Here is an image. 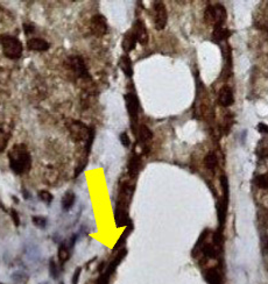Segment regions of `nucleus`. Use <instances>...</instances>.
<instances>
[{"label":"nucleus","instance_id":"nucleus-1","mask_svg":"<svg viewBox=\"0 0 268 284\" xmlns=\"http://www.w3.org/2000/svg\"><path fill=\"white\" fill-rule=\"evenodd\" d=\"M10 169L18 176L27 174L32 168V155L24 143H16L10 149L8 154Z\"/></svg>","mask_w":268,"mask_h":284},{"label":"nucleus","instance_id":"nucleus-2","mask_svg":"<svg viewBox=\"0 0 268 284\" xmlns=\"http://www.w3.org/2000/svg\"><path fill=\"white\" fill-rule=\"evenodd\" d=\"M0 45H2V54L6 58L19 59L22 56L24 45L20 38L10 34H0Z\"/></svg>","mask_w":268,"mask_h":284},{"label":"nucleus","instance_id":"nucleus-3","mask_svg":"<svg viewBox=\"0 0 268 284\" xmlns=\"http://www.w3.org/2000/svg\"><path fill=\"white\" fill-rule=\"evenodd\" d=\"M226 10L223 5H209L204 12V20L208 24L214 27H223L226 21Z\"/></svg>","mask_w":268,"mask_h":284},{"label":"nucleus","instance_id":"nucleus-4","mask_svg":"<svg viewBox=\"0 0 268 284\" xmlns=\"http://www.w3.org/2000/svg\"><path fill=\"white\" fill-rule=\"evenodd\" d=\"M66 66L72 75L80 79H90V73L83 57L78 55H72L66 58Z\"/></svg>","mask_w":268,"mask_h":284},{"label":"nucleus","instance_id":"nucleus-5","mask_svg":"<svg viewBox=\"0 0 268 284\" xmlns=\"http://www.w3.org/2000/svg\"><path fill=\"white\" fill-rule=\"evenodd\" d=\"M69 133L70 136L74 141L76 142H88L91 136L94 135V128H89L86 124H83L82 121L74 120L72 124L69 125Z\"/></svg>","mask_w":268,"mask_h":284},{"label":"nucleus","instance_id":"nucleus-6","mask_svg":"<svg viewBox=\"0 0 268 284\" xmlns=\"http://www.w3.org/2000/svg\"><path fill=\"white\" fill-rule=\"evenodd\" d=\"M90 30L91 34L94 35L96 37H102L108 34V24L106 17L102 14H96L91 17L90 20Z\"/></svg>","mask_w":268,"mask_h":284},{"label":"nucleus","instance_id":"nucleus-7","mask_svg":"<svg viewBox=\"0 0 268 284\" xmlns=\"http://www.w3.org/2000/svg\"><path fill=\"white\" fill-rule=\"evenodd\" d=\"M154 24L158 30L164 29L167 26L168 13L166 5L162 1H155L154 3Z\"/></svg>","mask_w":268,"mask_h":284},{"label":"nucleus","instance_id":"nucleus-8","mask_svg":"<svg viewBox=\"0 0 268 284\" xmlns=\"http://www.w3.org/2000/svg\"><path fill=\"white\" fill-rule=\"evenodd\" d=\"M26 44L28 50L35 52H44L50 48V43L41 37H30Z\"/></svg>","mask_w":268,"mask_h":284},{"label":"nucleus","instance_id":"nucleus-9","mask_svg":"<svg viewBox=\"0 0 268 284\" xmlns=\"http://www.w3.org/2000/svg\"><path fill=\"white\" fill-rule=\"evenodd\" d=\"M125 100L130 117H131L132 121H136L138 113H139V99L134 93H128L125 96Z\"/></svg>","mask_w":268,"mask_h":284},{"label":"nucleus","instance_id":"nucleus-10","mask_svg":"<svg viewBox=\"0 0 268 284\" xmlns=\"http://www.w3.org/2000/svg\"><path fill=\"white\" fill-rule=\"evenodd\" d=\"M234 92H232L231 87L228 85L222 87L220 90V93H218V104L223 107H228L234 104Z\"/></svg>","mask_w":268,"mask_h":284},{"label":"nucleus","instance_id":"nucleus-11","mask_svg":"<svg viewBox=\"0 0 268 284\" xmlns=\"http://www.w3.org/2000/svg\"><path fill=\"white\" fill-rule=\"evenodd\" d=\"M133 33L136 35V41L139 42L140 44H147L148 42V33H147V29H146V26H144V23L142 21H136V24H134L133 27Z\"/></svg>","mask_w":268,"mask_h":284},{"label":"nucleus","instance_id":"nucleus-12","mask_svg":"<svg viewBox=\"0 0 268 284\" xmlns=\"http://www.w3.org/2000/svg\"><path fill=\"white\" fill-rule=\"evenodd\" d=\"M153 140V133L150 129V127L146 125H141L139 128V141L142 143L144 147H150V143ZM150 150V148H148Z\"/></svg>","mask_w":268,"mask_h":284},{"label":"nucleus","instance_id":"nucleus-13","mask_svg":"<svg viewBox=\"0 0 268 284\" xmlns=\"http://www.w3.org/2000/svg\"><path fill=\"white\" fill-rule=\"evenodd\" d=\"M136 35H134L133 33V30H130L128 31V33L125 34V36L124 38H122V49H124V51L125 52H128L130 51H132L134 48H136Z\"/></svg>","mask_w":268,"mask_h":284},{"label":"nucleus","instance_id":"nucleus-14","mask_svg":"<svg viewBox=\"0 0 268 284\" xmlns=\"http://www.w3.org/2000/svg\"><path fill=\"white\" fill-rule=\"evenodd\" d=\"M230 30L228 28L223 27H214V33H212V41L216 42V43H220V42L224 41L225 38H228L230 36Z\"/></svg>","mask_w":268,"mask_h":284},{"label":"nucleus","instance_id":"nucleus-15","mask_svg":"<svg viewBox=\"0 0 268 284\" xmlns=\"http://www.w3.org/2000/svg\"><path fill=\"white\" fill-rule=\"evenodd\" d=\"M119 65H120V69L124 71V73L128 77H132L133 76V65H132V61L131 58L128 57V55L122 56L120 58V63H119Z\"/></svg>","mask_w":268,"mask_h":284},{"label":"nucleus","instance_id":"nucleus-16","mask_svg":"<svg viewBox=\"0 0 268 284\" xmlns=\"http://www.w3.org/2000/svg\"><path fill=\"white\" fill-rule=\"evenodd\" d=\"M75 201H76V196H75V194H74V192H72V191L66 192L64 196H63V198H62L63 210H64V211H69V210L74 206V204H75Z\"/></svg>","mask_w":268,"mask_h":284},{"label":"nucleus","instance_id":"nucleus-17","mask_svg":"<svg viewBox=\"0 0 268 284\" xmlns=\"http://www.w3.org/2000/svg\"><path fill=\"white\" fill-rule=\"evenodd\" d=\"M204 164H206V169H209L211 171L216 170V168L218 166V159L216 154L214 152L208 153L206 155V159H204Z\"/></svg>","mask_w":268,"mask_h":284},{"label":"nucleus","instance_id":"nucleus-18","mask_svg":"<svg viewBox=\"0 0 268 284\" xmlns=\"http://www.w3.org/2000/svg\"><path fill=\"white\" fill-rule=\"evenodd\" d=\"M206 278L208 280V282H209L210 284H222L220 274L216 268L209 269V271H208V273H206Z\"/></svg>","mask_w":268,"mask_h":284},{"label":"nucleus","instance_id":"nucleus-19","mask_svg":"<svg viewBox=\"0 0 268 284\" xmlns=\"http://www.w3.org/2000/svg\"><path fill=\"white\" fill-rule=\"evenodd\" d=\"M58 261L61 262L62 265L66 264V262L69 260V258H70V251H69V247L66 246V244H62L61 246L58 247Z\"/></svg>","mask_w":268,"mask_h":284},{"label":"nucleus","instance_id":"nucleus-20","mask_svg":"<svg viewBox=\"0 0 268 284\" xmlns=\"http://www.w3.org/2000/svg\"><path fill=\"white\" fill-rule=\"evenodd\" d=\"M256 184L259 189L268 190V174H264V175H259V176H256Z\"/></svg>","mask_w":268,"mask_h":284},{"label":"nucleus","instance_id":"nucleus-21","mask_svg":"<svg viewBox=\"0 0 268 284\" xmlns=\"http://www.w3.org/2000/svg\"><path fill=\"white\" fill-rule=\"evenodd\" d=\"M10 141V134L4 131L2 128H0V153H2L4 150L7 148Z\"/></svg>","mask_w":268,"mask_h":284},{"label":"nucleus","instance_id":"nucleus-22","mask_svg":"<svg viewBox=\"0 0 268 284\" xmlns=\"http://www.w3.org/2000/svg\"><path fill=\"white\" fill-rule=\"evenodd\" d=\"M202 252H203L204 257H206V258H209V259H214V258H216V255H217V251H216V248H214L211 244H206V245H204V247H203Z\"/></svg>","mask_w":268,"mask_h":284},{"label":"nucleus","instance_id":"nucleus-23","mask_svg":"<svg viewBox=\"0 0 268 284\" xmlns=\"http://www.w3.org/2000/svg\"><path fill=\"white\" fill-rule=\"evenodd\" d=\"M38 196L42 202L46 203V204H50V203L52 202V199H54L52 195L47 190H40L38 192Z\"/></svg>","mask_w":268,"mask_h":284},{"label":"nucleus","instance_id":"nucleus-24","mask_svg":"<svg viewBox=\"0 0 268 284\" xmlns=\"http://www.w3.org/2000/svg\"><path fill=\"white\" fill-rule=\"evenodd\" d=\"M33 224L38 229H44L46 225H47V219L44 218V217H40V216H35L33 217Z\"/></svg>","mask_w":268,"mask_h":284},{"label":"nucleus","instance_id":"nucleus-25","mask_svg":"<svg viewBox=\"0 0 268 284\" xmlns=\"http://www.w3.org/2000/svg\"><path fill=\"white\" fill-rule=\"evenodd\" d=\"M22 27H24V34H26L27 36H32V35H33V34L35 33V30H36V27H35L34 24L30 23V22L24 23Z\"/></svg>","mask_w":268,"mask_h":284},{"label":"nucleus","instance_id":"nucleus-26","mask_svg":"<svg viewBox=\"0 0 268 284\" xmlns=\"http://www.w3.org/2000/svg\"><path fill=\"white\" fill-rule=\"evenodd\" d=\"M138 167H139V159H138V156H134V159H132L131 163H130V174H136Z\"/></svg>","mask_w":268,"mask_h":284},{"label":"nucleus","instance_id":"nucleus-27","mask_svg":"<svg viewBox=\"0 0 268 284\" xmlns=\"http://www.w3.org/2000/svg\"><path fill=\"white\" fill-rule=\"evenodd\" d=\"M49 273L54 279L58 278V266H56L54 260H50L49 262Z\"/></svg>","mask_w":268,"mask_h":284},{"label":"nucleus","instance_id":"nucleus-28","mask_svg":"<svg viewBox=\"0 0 268 284\" xmlns=\"http://www.w3.org/2000/svg\"><path fill=\"white\" fill-rule=\"evenodd\" d=\"M120 142L124 147H130V145H131V140H130V136L126 132L120 134Z\"/></svg>","mask_w":268,"mask_h":284},{"label":"nucleus","instance_id":"nucleus-29","mask_svg":"<svg viewBox=\"0 0 268 284\" xmlns=\"http://www.w3.org/2000/svg\"><path fill=\"white\" fill-rule=\"evenodd\" d=\"M10 213V217H12V219L14 222V225H16V227L20 226V217H19V215H18V212L16 211V210L12 209Z\"/></svg>","mask_w":268,"mask_h":284},{"label":"nucleus","instance_id":"nucleus-30","mask_svg":"<svg viewBox=\"0 0 268 284\" xmlns=\"http://www.w3.org/2000/svg\"><path fill=\"white\" fill-rule=\"evenodd\" d=\"M258 131L260 133H268V125L264 124V122H260L258 125Z\"/></svg>","mask_w":268,"mask_h":284},{"label":"nucleus","instance_id":"nucleus-31","mask_svg":"<svg viewBox=\"0 0 268 284\" xmlns=\"http://www.w3.org/2000/svg\"><path fill=\"white\" fill-rule=\"evenodd\" d=\"M80 274V268H77V271L75 272V274H74V278H72V284H77V282H78Z\"/></svg>","mask_w":268,"mask_h":284},{"label":"nucleus","instance_id":"nucleus-32","mask_svg":"<svg viewBox=\"0 0 268 284\" xmlns=\"http://www.w3.org/2000/svg\"><path fill=\"white\" fill-rule=\"evenodd\" d=\"M264 248H265V251L267 252V254H268V236L264 238Z\"/></svg>","mask_w":268,"mask_h":284}]
</instances>
